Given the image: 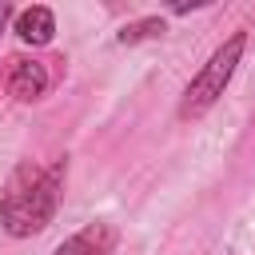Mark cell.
I'll return each mask as SVG.
<instances>
[{"instance_id":"obj_6","label":"cell","mask_w":255,"mask_h":255,"mask_svg":"<svg viewBox=\"0 0 255 255\" xmlns=\"http://www.w3.org/2000/svg\"><path fill=\"white\" fill-rule=\"evenodd\" d=\"M163 32H167L163 16H143V20L120 28V44H139V40H151V36H163Z\"/></svg>"},{"instance_id":"obj_7","label":"cell","mask_w":255,"mask_h":255,"mask_svg":"<svg viewBox=\"0 0 255 255\" xmlns=\"http://www.w3.org/2000/svg\"><path fill=\"white\" fill-rule=\"evenodd\" d=\"M8 20H16V12H12V4H4V0H0V36H4Z\"/></svg>"},{"instance_id":"obj_1","label":"cell","mask_w":255,"mask_h":255,"mask_svg":"<svg viewBox=\"0 0 255 255\" xmlns=\"http://www.w3.org/2000/svg\"><path fill=\"white\" fill-rule=\"evenodd\" d=\"M60 191H64V159L52 163V167H32V163H20L4 187V199H0V223L8 235L16 239H28L36 231H44L56 215V203H60Z\"/></svg>"},{"instance_id":"obj_2","label":"cell","mask_w":255,"mask_h":255,"mask_svg":"<svg viewBox=\"0 0 255 255\" xmlns=\"http://www.w3.org/2000/svg\"><path fill=\"white\" fill-rule=\"evenodd\" d=\"M243 48H247V32H235V36H227V40L211 52V60L199 68V76L187 84V92H183V100H179V120H199L203 112H211V108L219 104V96L227 92L239 60H243Z\"/></svg>"},{"instance_id":"obj_5","label":"cell","mask_w":255,"mask_h":255,"mask_svg":"<svg viewBox=\"0 0 255 255\" xmlns=\"http://www.w3.org/2000/svg\"><path fill=\"white\" fill-rule=\"evenodd\" d=\"M12 32H16L24 44H32V48H40V44H52V36H56V16H52V8H44V4H32V8L16 12V20H12Z\"/></svg>"},{"instance_id":"obj_4","label":"cell","mask_w":255,"mask_h":255,"mask_svg":"<svg viewBox=\"0 0 255 255\" xmlns=\"http://www.w3.org/2000/svg\"><path fill=\"white\" fill-rule=\"evenodd\" d=\"M116 243H120V231L100 219V223H88L76 235H68L52 255H116Z\"/></svg>"},{"instance_id":"obj_3","label":"cell","mask_w":255,"mask_h":255,"mask_svg":"<svg viewBox=\"0 0 255 255\" xmlns=\"http://www.w3.org/2000/svg\"><path fill=\"white\" fill-rule=\"evenodd\" d=\"M48 84H52L48 64H40V60H24V56L12 60V68H8V96H12V100L32 104V100H40V96L48 92Z\"/></svg>"}]
</instances>
